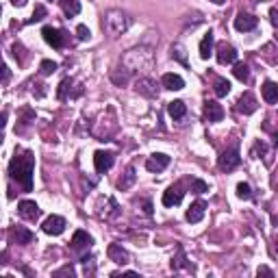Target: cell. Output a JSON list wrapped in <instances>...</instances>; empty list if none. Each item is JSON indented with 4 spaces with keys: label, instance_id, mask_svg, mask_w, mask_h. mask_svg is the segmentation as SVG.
<instances>
[{
    "label": "cell",
    "instance_id": "obj_38",
    "mask_svg": "<svg viewBox=\"0 0 278 278\" xmlns=\"http://www.w3.org/2000/svg\"><path fill=\"white\" fill-rule=\"evenodd\" d=\"M183 261H185V255H183V250L178 248V257L172 259V269H178V267L183 265Z\"/></svg>",
    "mask_w": 278,
    "mask_h": 278
},
{
    "label": "cell",
    "instance_id": "obj_25",
    "mask_svg": "<svg viewBox=\"0 0 278 278\" xmlns=\"http://www.w3.org/2000/svg\"><path fill=\"white\" fill-rule=\"evenodd\" d=\"M168 113L174 120H183L185 118V113H187V107H185V102L183 100H172L168 102Z\"/></svg>",
    "mask_w": 278,
    "mask_h": 278
},
{
    "label": "cell",
    "instance_id": "obj_21",
    "mask_svg": "<svg viewBox=\"0 0 278 278\" xmlns=\"http://www.w3.org/2000/svg\"><path fill=\"white\" fill-rule=\"evenodd\" d=\"M261 94H263V100L267 104H276L278 102V83H274V80H265L263 87H261Z\"/></svg>",
    "mask_w": 278,
    "mask_h": 278
},
{
    "label": "cell",
    "instance_id": "obj_11",
    "mask_svg": "<svg viewBox=\"0 0 278 278\" xmlns=\"http://www.w3.org/2000/svg\"><path fill=\"white\" fill-rule=\"evenodd\" d=\"M42 231H44L46 235H52V237L61 235V233L65 231V219H63L61 215H50V217H46L44 224H42Z\"/></svg>",
    "mask_w": 278,
    "mask_h": 278
},
{
    "label": "cell",
    "instance_id": "obj_2",
    "mask_svg": "<svg viewBox=\"0 0 278 278\" xmlns=\"http://www.w3.org/2000/svg\"><path fill=\"white\" fill-rule=\"evenodd\" d=\"M122 65H124V70L128 74H133V72H146L150 70L154 65V52L152 48L148 46H137V48H130V50L122 57Z\"/></svg>",
    "mask_w": 278,
    "mask_h": 278
},
{
    "label": "cell",
    "instance_id": "obj_7",
    "mask_svg": "<svg viewBox=\"0 0 278 278\" xmlns=\"http://www.w3.org/2000/svg\"><path fill=\"white\" fill-rule=\"evenodd\" d=\"M113 161H116V154L109 152V150H98L94 154V168H96L98 174H104L107 170H111Z\"/></svg>",
    "mask_w": 278,
    "mask_h": 278
},
{
    "label": "cell",
    "instance_id": "obj_41",
    "mask_svg": "<svg viewBox=\"0 0 278 278\" xmlns=\"http://www.w3.org/2000/svg\"><path fill=\"white\" fill-rule=\"evenodd\" d=\"M144 213L146 215H152V202L150 200H144Z\"/></svg>",
    "mask_w": 278,
    "mask_h": 278
},
{
    "label": "cell",
    "instance_id": "obj_45",
    "mask_svg": "<svg viewBox=\"0 0 278 278\" xmlns=\"http://www.w3.org/2000/svg\"><path fill=\"white\" fill-rule=\"evenodd\" d=\"M274 146H278V133L274 135Z\"/></svg>",
    "mask_w": 278,
    "mask_h": 278
},
{
    "label": "cell",
    "instance_id": "obj_17",
    "mask_svg": "<svg viewBox=\"0 0 278 278\" xmlns=\"http://www.w3.org/2000/svg\"><path fill=\"white\" fill-rule=\"evenodd\" d=\"M70 243H72V250H74V252H80V250H89V248H92L94 239H92V235H87L85 231H76Z\"/></svg>",
    "mask_w": 278,
    "mask_h": 278
},
{
    "label": "cell",
    "instance_id": "obj_43",
    "mask_svg": "<svg viewBox=\"0 0 278 278\" xmlns=\"http://www.w3.org/2000/svg\"><path fill=\"white\" fill-rule=\"evenodd\" d=\"M11 5L13 7H24V5H26V0H11Z\"/></svg>",
    "mask_w": 278,
    "mask_h": 278
},
{
    "label": "cell",
    "instance_id": "obj_13",
    "mask_svg": "<svg viewBox=\"0 0 278 278\" xmlns=\"http://www.w3.org/2000/svg\"><path fill=\"white\" fill-rule=\"evenodd\" d=\"M257 24H259V18H255L252 13H237V18H235V29L241 33L255 31Z\"/></svg>",
    "mask_w": 278,
    "mask_h": 278
},
{
    "label": "cell",
    "instance_id": "obj_46",
    "mask_svg": "<svg viewBox=\"0 0 278 278\" xmlns=\"http://www.w3.org/2000/svg\"><path fill=\"white\" fill-rule=\"evenodd\" d=\"M276 252H278V237H276Z\"/></svg>",
    "mask_w": 278,
    "mask_h": 278
},
{
    "label": "cell",
    "instance_id": "obj_23",
    "mask_svg": "<svg viewBox=\"0 0 278 278\" xmlns=\"http://www.w3.org/2000/svg\"><path fill=\"white\" fill-rule=\"evenodd\" d=\"M11 235H13L15 243H20V246H29V243H33V239H35V235H33L31 231H26V228H22V226L13 228Z\"/></svg>",
    "mask_w": 278,
    "mask_h": 278
},
{
    "label": "cell",
    "instance_id": "obj_27",
    "mask_svg": "<svg viewBox=\"0 0 278 278\" xmlns=\"http://www.w3.org/2000/svg\"><path fill=\"white\" fill-rule=\"evenodd\" d=\"M72 85H74V80H72V78H63V80H61L59 92H57L59 100H68V98H74V94H72Z\"/></svg>",
    "mask_w": 278,
    "mask_h": 278
},
{
    "label": "cell",
    "instance_id": "obj_14",
    "mask_svg": "<svg viewBox=\"0 0 278 278\" xmlns=\"http://www.w3.org/2000/svg\"><path fill=\"white\" fill-rule=\"evenodd\" d=\"M168 165H170V157L168 154H161V152L152 154V157L146 161V170L152 172V174H159V172H163Z\"/></svg>",
    "mask_w": 278,
    "mask_h": 278
},
{
    "label": "cell",
    "instance_id": "obj_30",
    "mask_svg": "<svg viewBox=\"0 0 278 278\" xmlns=\"http://www.w3.org/2000/svg\"><path fill=\"white\" fill-rule=\"evenodd\" d=\"M57 68H59V65H57L54 61H50V59H44L42 63H39V72H42V76H50V74H54Z\"/></svg>",
    "mask_w": 278,
    "mask_h": 278
},
{
    "label": "cell",
    "instance_id": "obj_28",
    "mask_svg": "<svg viewBox=\"0 0 278 278\" xmlns=\"http://www.w3.org/2000/svg\"><path fill=\"white\" fill-rule=\"evenodd\" d=\"M213 92H215V96L217 98H224V96H228L231 94V83H228L226 78H215V83H213Z\"/></svg>",
    "mask_w": 278,
    "mask_h": 278
},
{
    "label": "cell",
    "instance_id": "obj_26",
    "mask_svg": "<svg viewBox=\"0 0 278 278\" xmlns=\"http://www.w3.org/2000/svg\"><path fill=\"white\" fill-rule=\"evenodd\" d=\"M59 5H61V9H63V13L68 15V18H74V15L80 13V3H78V0H59Z\"/></svg>",
    "mask_w": 278,
    "mask_h": 278
},
{
    "label": "cell",
    "instance_id": "obj_6",
    "mask_svg": "<svg viewBox=\"0 0 278 278\" xmlns=\"http://www.w3.org/2000/svg\"><path fill=\"white\" fill-rule=\"evenodd\" d=\"M135 92L146 96V98H159V85H157V80L142 76L135 80Z\"/></svg>",
    "mask_w": 278,
    "mask_h": 278
},
{
    "label": "cell",
    "instance_id": "obj_20",
    "mask_svg": "<svg viewBox=\"0 0 278 278\" xmlns=\"http://www.w3.org/2000/svg\"><path fill=\"white\" fill-rule=\"evenodd\" d=\"M161 85L165 89H170V92H181V89L185 87V80H183V76L172 74V72H170V74H163Z\"/></svg>",
    "mask_w": 278,
    "mask_h": 278
},
{
    "label": "cell",
    "instance_id": "obj_33",
    "mask_svg": "<svg viewBox=\"0 0 278 278\" xmlns=\"http://www.w3.org/2000/svg\"><path fill=\"white\" fill-rule=\"evenodd\" d=\"M172 57H176L178 61L187 65V59H185V48H183L181 44H174V46H172Z\"/></svg>",
    "mask_w": 278,
    "mask_h": 278
},
{
    "label": "cell",
    "instance_id": "obj_18",
    "mask_svg": "<svg viewBox=\"0 0 278 278\" xmlns=\"http://www.w3.org/2000/svg\"><path fill=\"white\" fill-rule=\"evenodd\" d=\"M204 118L209 122H222V118H224L222 104L215 102V100H207L204 102Z\"/></svg>",
    "mask_w": 278,
    "mask_h": 278
},
{
    "label": "cell",
    "instance_id": "obj_40",
    "mask_svg": "<svg viewBox=\"0 0 278 278\" xmlns=\"http://www.w3.org/2000/svg\"><path fill=\"white\" fill-rule=\"evenodd\" d=\"M257 274H259V276H274V272H272L269 267H259V269H257Z\"/></svg>",
    "mask_w": 278,
    "mask_h": 278
},
{
    "label": "cell",
    "instance_id": "obj_37",
    "mask_svg": "<svg viewBox=\"0 0 278 278\" xmlns=\"http://www.w3.org/2000/svg\"><path fill=\"white\" fill-rule=\"evenodd\" d=\"M76 35L80 42H85V39H89V29L85 26V24H78V29H76Z\"/></svg>",
    "mask_w": 278,
    "mask_h": 278
},
{
    "label": "cell",
    "instance_id": "obj_39",
    "mask_svg": "<svg viewBox=\"0 0 278 278\" xmlns=\"http://www.w3.org/2000/svg\"><path fill=\"white\" fill-rule=\"evenodd\" d=\"M269 20H272L274 29H278V9H272V11H269Z\"/></svg>",
    "mask_w": 278,
    "mask_h": 278
},
{
    "label": "cell",
    "instance_id": "obj_42",
    "mask_svg": "<svg viewBox=\"0 0 278 278\" xmlns=\"http://www.w3.org/2000/svg\"><path fill=\"white\" fill-rule=\"evenodd\" d=\"M3 83H5V85L9 83V68H7V65L3 68Z\"/></svg>",
    "mask_w": 278,
    "mask_h": 278
},
{
    "label": "cell",
    "instance_id": "obj_19",
    "mask_svg": "<svg viewBox=\"0 0 278 278\" xmlns=\"http://www.w3.org/2000/svg\"><path fill=\"white\" fill-rule=\"evenodd\" d=\"M204 211H207V202H202V200H198V202H193L189 209H187V222H191V224H196V222H200V219L204 217Z\"/></svg>",
    "mask_w": 278,
    "mask_h": 278
},
{
    "label": "cell",
    "instance_id": "obj_10",
    "mask_svg": "<svg viewBox=\"0 0 278 278\" xmlns=\"http://www.w3.org/2000/svg\"><path fill=\"white\" fill-rule=\"evenodd\" d=\"M257 109H259V102H257L255 94L246 92V94L239 96V100H237V111L239 113H243V116H252Z\"/></svg>",
    "mask_w": 278,
    "mask_h": 278
},
{
    "label": "cell",
    "instance_id": "obj_16",
    "mask_svg": "<svg viewBox=\"0 0 278 278\" xmlns=\"http://www.w3.org/2000/svg\"><path fill=\"white\" fill-rule=\"evenodd\" d=\"M107 257L113 261V263H118V265H126L130 261V255L120 246V243H111V246L107 248Z\"/></svg>",
    "mask_w": 278,
    "mask_h": 278
},
{
    "label": "cell",
    "instance_id": "obj_44",
    "mask_svg": "<svg viewBox=\"0 0 278 278\" xmlns=\"http://www.w3.org/2000/svg\"><path fill=\"white\" fill-rule=\"evenodd\" d=\"M211 3H213V5H224L226 0H211Z\"/></svg>",
    "mask_w": 278,
    "mask_h": 278
},
{
    "label": "cell",
    "instance_id": "obj_34",
    "mask_svg": "<svg viewBox=\"0 0 278 278\" xmlns=\"http://www.w3.org/2000/svg\"><path fill=\"white\" fill-rule=\"evenodd\" d=\"M191 191L193 193H204V191H209V185L200 181V178H196V181H191Z\"/></svg>",
    "mask_w": 278,
    "mask_h": 278
},
{
    "label": "cell",
    "instance_id": "obj_31",
    "mask_svg": "<svg viewBox=\"0 0 278 278\" xmlns=\"http://www.w3.org/2000/svg\"><path fill=\"white\" fill-rule=\"evenodd\" d=\"M237 196H239L241 200H250L252 198V187L248 183H239L237 185Z\"/></svg>",
    "mask_w": 278,
    "mask_h": 278
},
{
    "label": "cell",
    "instance_id": "obj_24",
    "mask_svg": "<svg viewBox=\"0 0 278 278\" xmlns=\"http://www.w3.org/2000/svg\"><path fill=\"white\" fill-rule=\"evenodd\" d=\"M213 42H215V37H213V33L209 31L200 42V59H209L211 57V52H213Z\"/></svg>",
    "mask_w": 278,
    "mask_h": 278
},
{
    "label": "cell",
    "instance_id": "obj_4",
    "mask_svg": "<svg viewBox=\"0 0 278 278\" xmlns=\"http://www.w3.org/2000/svg\"><path fill=\"white\" fill-rule=\"evenodd\" d=\"M241 163V157H239V146H231V148H226L222 154H219V159H217V168L222 170V172H233L237 165Z\"/></svg>",
    "mask_w": 278,
    "mask_h": 278
},
{
    "label": "cell",
    "instance_id": "obj_9",
    "mask_svg": "<svg viewBox=\"0 0 278 278\" xmlns=\"http://www.w3.org/2000/svg\"><path fill=\"white\" fill-rule=\"evenodd\" d=\"M42 35H44V42L52 48H63V42H65V33L54 29V26H44L42 29Z\"/></svg>",
    "mask_w": 278,
    "mask_h": 278
},
{
    "label": "cell",
    "instance_id": "obj_35",
    "mask_svg": "<svg viewBox=\"0 0 278 278\" xmlns=\"http://www.w3.org/2000/svg\"><path fill=\"white\" fill-rule=\"evenodd\" d=\"M111 78H113V83H116V85H124V83H128L130 74H128L126 70L122 72V74H120V72H113V74H111Z\"/></svg>",
    "mask_w": 278,
    "mask_h": 278
},
{
    "label": "cell",
    "instance_id": "obj_36",
    "mask_svg": "<svg viewBox=\"0 0 278 278\" xmlns=\"http://www.w3.org/2000/svg\"><path fill=\"white\" fill-rule=\"evenodd\" d=\"M46 18V7L44 5H37L35 7V11H33V18L29 22H42Z\"/></svg>",
    "mask_w": 278,
    "mask_h": 278
},
{
    "label": "cell",
    "instance_id": "obj_32",
    "mask_svg": "<svg viewBox=\"0 0 278 278\" xmlns=\"http://www.w3.org/2000/svg\"><path fill=\"white\" fill-rule=\"evenodd\" d=\"M52 276H54V278H61V276H70V278H74L76 272H74V267H72V265L68 263V265H63L61 269H57V272H52Z\"/></svg>",
    "mask_w": 278,
    "mask_h": 278
},
{
    "label": "cell",
    "instance_id": "obj_1",
    "mask_svg": "<svg viewBox=\"0 0 278 278\" xmlns=\"http://www.w3.org/2000/svg\"><path fill=\"white\" fill-rule=\"evenodd\" d=\"M33 172H35V157L31 150H15V157L9 163V176L22 185L24 191L33 189Z\"/></svg>",
    "mask_w": 278,
    "mask_h": 278
},
{
    "label": "cell",
    "instance_id": "obj_15",
    "mask_svg": "<svg viewBox=\"0 0 278 278\" xmlns=\"http://www.w3.org/2000/svg\"><path fill=\"white\" fill-rule=\"evenodd\" d=\"M215 57H217V63H222V65H226V63H235V59H237V50L231 46V44H226V42H222V44H217V48H215Z\"/></svg>",
    "mask_w": 278,
    "mask_h": 278
},
{
    "label": "cell",
    "instance_id": "obj_29",
    "mask_svg": "<svg viewBox=\"0 0 278 278\" xmlns=\"http://www.w3.org/2000/svg\"><path fill=\"white\" fill-rule=\"evenodd\" d=\"M233 74H235V78H239L241 83H246V80L250 78V70H248V65H246V63H235Z\"/></svg>",
    "mask_w": 278,
    "mask_h": 278
},
{
    "label": "cell",
    "instance_id": "obj_8",
    "mask_svg": "<svg viewBox=\"0 0 278 278\" xmlns=\"http://www.w3.org/2000/svg\"><path fill=\"white\" fill-rule=\"evenodd\" d=\"M18 215L29 219V222H35V219L42 215V209H39L37 202H33V200H22V202H18Z\"/></svg>",
    "mask_w": 278,
    "mask_h": 278
},
{
    "label": "cell",
    "instance_id": "obj_12",
    "mask_svg": "<svg viewBox=\"0 0 278 278\" xmlns=\"http://www.w3.org/2000/svg\"><path fill=\"white\" fill-rule=\"evenodd\" d=\"M183 196H185V191L181 185H172L163 191V204H165V207H176V204H181Z\"/></svg>",
    "mask_w": 278,
    "mask_h": 278
},
{
    "label": "cell",
    "instance_id": "obj_3",
    "mask_svg": "<svg viewBox=\"0 0 278 278\" xmlns=\"http://www.w3.org/2000/svg\"><path fill=\"white\" fill-rule=\"evenodd\" d=\"M102 29L107 31L111 37H120V35H124V33L130 29V18H128L124 11L111 9V11L104 13V18H102Z\"/></svg>",
    "mask_w": 278,
    "mask_h": 278
},
{
    "label": "cell",
    "instance_id": "obj_5",
    "mask_svg": "<svg viewBox=\"0 0 278 278\" xmlns=\"http://www.w3.org/2000/svg\"><path fill=\"white\" fill-rule=\"evenodd\" d=\"M96 213L102 219H113V217L120 215V207L111 196H100V198H98V204H96Z\"/></svg>",
    "mask_w": 278,
    "mask_h": 278
},
{
    "label": "cell",
    "instance_id": "obj_22",
    "mask_svg": "<svg viewBox=\"0 0 278 278\" xmlns=\"http://www.w3.org/2000/svg\"><path fill=\"white\" fill-rule=\"evenodd\" d=\"M135 181H137V174H135V168L130 165V168H126V172L120 176V181H118V189L120 191H126V189H130V187L135 185Z\"/></svg>",
    "mask_w": 278,
    "mask_h": 278
}]
</instances>
